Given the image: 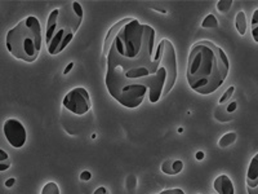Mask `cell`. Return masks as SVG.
Instances as JSON below:
<instances>
[{
	"mask_svg": "<svg viewBox=\"0 0 258 194\" xmlns=\"http://www.w3.org/2000/svg\"><path fill=\"white\" fill-rule=\"evenodd\" d=\"M155 29L137 18L119 21L103 41L107 91L120 105L136 109L149 97L156 104L173 88L177 57L173 44L161 39L155 47Z\"/></svg>",
	"mask_w": 258,
	"mask_h": 194,
	"instance_id": "1",
	"label": "cell"
},
{
	"mask_svg": "<svg viewBox=\"0 0 258 194\" xmlns=\"http://www.w3.org/2000/svg\"><path fill=\"white\" fill-rule=\"evenodd\" d=\"M230 73L229 57L209 40L197 41L187 61V82L199 94H211L225 83Z\"/></svg>",
	"mask_w": 258,
	"mask_h": 194,
	"instance_id": "2",
	"label": "cell"
},
{
	"mask_svg": "<svg viewBox=\"0 0 258 194\" xmlns=\"http://www.w3.org/2000/svg\"><path fill=\"white\" fill-rule=\"evenodd\" d=\"M83 17V7L78 2H68L50 12L45 29V44L49 55L56 56L70 44Z\"/></svg>",
	"mask_w": 258,
	"mask_h": 194,
	"instance_id": "3",
	"label": "cell"
},
{
	"mask_svg": "<svg viewBox=\"0 0 258 194\" xmlns=\"http://www.w3.org/2000/svg\"><path fill=\"white\" fill-rule=\"evenodd\" d=\"M41 39L40 22L35 16H29L8 31L7 50L17 60L34 62L41 51Z\"/></svg>",
	"mask_w": 258,
	"mask_h": 194,
	"instance_id": "4",
	"label": "cell"
},
{
	"mask_svg": "<svg viewBox=\"0 0 258 194\" xmlns=\"http://www.w3.org/2000/svg\"><path fill=\"white\" fill-rule=\"evenodd\" d=\"M63 106L69 112L77 115H84L91 110V97L84 87H77L71 89L62 101Z\"/></svg>",
	"mask_w": 258,
	"mask_h": 194,
	"instance_id": "5",
	"label": "cell"
},
{
	"mask_svg": "<svg viewBox=\"0 0 258 194\" xmlns=\"http://www.w3.org/2000/svg\"><path fill=\"white\" fill-rule=\"evenodd\" d=\"M3 131L9 144L12 145L13 148H16V149L22 148L25 145V142H26V128H25L24 124L21 123L18 119L11 118V119L6 121V123L3 126Z\"/></svg>",
	"mask_w": 258,
	"mask_h": 194,
	"instance_id": "6",
	"label": "cell"
},
{
	"mask_svg": "<svg viewBox=\"0 0 258 194\" xmlns=\"http://www.w3.org/2000/svg\"><path fill=\"white\" fill-rule=\"evenodd\" d=\"M246 190H248V194H258V154L253 157L249 168H248Z\"/></svg>",
	"mask_w": 258,
	"mask_h": 194,
	"instance_id": "7",
	"label": "cell"
},
{
	"mask_svg": "<svg viewBox=\"0 0 258 194\" xmlns=\"http://www.w3.org/2000/svg\"><path fill=\"white\" fill-rule=\"evenodd\" d=\"M213 188L217 194H235L234 184L227 175H220L214 180Z\"/></svg>",
	"mask_w": 258,
	"mask_h": 194,
	"instance_id": "8",
	"label": "cell"
},
{
	"mask_svg": "<svg viewBox=\"0 0 258 194\" xmlns=\"http://www.w3.org/2000/svg\"><path fill=\"white\" fill-rule=\"evenodd\" d=\"M235 27H236V30H238V32L240 34V35H245L246 17H245V12H244V11L238 12L236 17H235Z\"/></svg>",
	"mask_w": 258,
	"mask_h": 194,
	"instance_id": "9",
	"label": "cell"
},
{
	"mask_svg": "<svg viewBox=\"0 0 258 194\" xmlns=\"http://www.w3.org/2000/svg\"><path fill=\"white\" fill-rule=\"evenodd\" d=\"M236 138H238L236 132H227L220 138V142H218V145H220V148H227V147H230V145L234 144V142L236 141Z\"/></svg>",
	"mask_w": 258,
	"mask_h": 194,
	"instance_id": "10",
	"label": "cell"
},
{
	"mask_svg": "<svg viewBox=\"0 0 258 194\" xmlns=\"http://www.w3.org/2000/svg\"><path fill=\"white\" fill-rule=\"evenodd\" d=\"M218 25V20L213 15H208L202 22L203 29H217Z\"/></svg>",
	"mask_w": 258,
	"mask_h": 194,
	"instance_id": "11",
	"label": "cell"
},
{
	"mask_svg": "<svg viewBox=\"0 0 258 194\" xmlns=\"http://www.w3.org/2000/svg\"><path fill=\"white\" fill-rule=\"evenodd\" d=\"M11 167V158L6 150L0 149V172L7 171Z\"/></svg>",
	"mask_w": 258,
	"mask_h": 194,
	"instance_id": "12",
	"label": "cell"
},
{
	"mask_svg": "<svg viewBox=\"0 0 258 194\" xmlns=\"http://www.w3.org/2000/svg\"><path fill=\"white\" fill-rule=\"evenodd\" d=\"M41 194H59L58 185L53 181L47 182L44 188H43V190H41Z\"/></svg>",
	"mask_w": 258,
	"mask_h": 194,
	"instance_id": "13",
	"label": "cell"
},
{
	"mask_svg": "<svg viewBox=\"0 0 258 194\" xmlns=\"http://www.w3.org/2000/svg\"><path fill=\"white\" fill-rule=\"evenodd\" d=\"M252 35L253 40L258 43V9H255L252 17Z\"/></svg>",
	"mask_w": 258,
	"mask_h": 194,
	"instance_id": "14",
	"label": "cell"
},
{
	"mask_svg": "<svg viewBox=\"0 0 258 194\" xmlns=\"http://www.w3.org/2000/svg\"><path fill=\"white\" fill-rule=\"evenodd\" d=\"M231 6H232V0H220V2L217 3V9L221 13H226V12H229L230 9H231Z\"/></svg>",
	"mask_w": 258,
	"mask_h": 194,
	"instance_id": "15",
	"label": "cell"
},
{
	"mask_svg": "<svg viewBox=\"0 0 258 194\" xmlns=\"http://www.w3.org/2000/svg\"><path fill=\"white\" fill-rule=\"evenodd\" d=\"M234 92H235L234 85L229 87V88H227V91H226L225 93L222 94V97L220 99V105H226V104H227V101H230V99L232 97Z\"/></svg>",
	"mask_w": 258,
	"mask_h": 194,
	"instance_id": "16",
	"label": "cell"
},
{
	"mask_svg": "<svg viewBox=\"0 0 258 194\" xmlns=\"http://www.w3.org/2000/svg\"><path fill=\"white\" fill-rule=\"evenodd\" d=\"M161 171L167 175H174L173 170H172V161H170V159L163 162V165H161Z\"/></svg>",
	"mask_w": 258,
	"mask_h": 194,
	"instance_id": "17",
	"label": "cell"
},
{
	"mask_svg": "<svg viewBox=\"0 0 258 194\" xmlns=\"http://www.w3.org/2000/svg\"><path fill=\"white\" fill-rule=\"evenodd\" d=\"M172 170L174 175H178L183 170V162L182 161H172Z\"/></svg>",
	"mask_w": 258,
	"mask_h": 194,
	"instance_id": "18",
	"label": "cell"
},
{
	"mask_svg": "<svg viewBox=\"0 0 258 194\" xmlns=\"http://www.w3.org/2000/svg\"><path fill=\"white\" fill-rule=\"evenodd\" d=\"M236 109H238V103H236V101H231L229 105H226L225 112L227 113V114H234V113L236 112Z\"/></svg>",
	"mask_w": 258,
	"mask_h": 194,
	"instance_id": "19",
	"label": "cell"
},
{
	"mask_svg": "<svg viewBox=\"0 0 258 194\" xmlns=\"http://www.w3.org/2000/svg\"><path fill=\"white\" fill-rule=\"evenodd\" d=\"M159 194H185L183 193V190L179 188H176V189H167V190H163L161 193Z\"/></svg>",
	"mask_w": 258,
	"mask_h": 194,
	"instance_id": "20",
	"label": "cell"
},
{
	"mask_svg": "<svg viewBox=\"0 0 258 194\" xmlns=\"http://www.w3.org/2000/svg\"><path fill=\"white\" fill-rule=\"evenodd\" d=\"M91 177L92 174L89 171H83L82 174H80V180H83V181H88V180H91Z\"/></svg>",
	"mask_w": 258,
	"mask_h": 194,
	"instance_id": "21",
	"label": "cell"
},
{
	"mask_svg": "<svg viewBox=\"0 0 258 194\" xmlns=\"http://www.w3.org/2000/svg\"><path fill=\"white\" fill-rule=\"evenodd\" d=\"M93 194H109V191H107V189H106L105 186H100V188H97L96 190H94Z\"/></svg>",
	"mask_w": 258,
	"mask_h": 194,
	"instance_id": "22",
	"label": "cell"
},
{
	"mask_svg": "<svg viewBox=\"0 0 258 194\" xmlns=\"http://www.w3.org/2000/svg\"><path fill=\"white\" fill-rule=\"evenodd\" d=\"M15 181H16V179H13V177H12V179L7 180V181H6V186H7V188H11V186L15 185Z\"/></svg>",
	"mask_w": 258,
	"mask_h": 194,
	"instance_id": "23",
	"label": "cell"
},
{
	"mask_svg": "<svg viewBox=\"0 0 258 194\" xmlns=\"http://www.w3.org/2000/svg\"><path fill=\"white\" fill-rule=\"evenodd\" d=\"M73 68H74V62H70V64H69L68 66H66V69H64V70H63V74H64V75H66V74L70 73L71 69H73Z\"/></svg>",
	"mask_w": 258,
	"mask_h": 194,
	"instance_id": "24",
	"label": "cell"
},
{
	"mask_svg": "<svg viewBox=\"0 0 258 194\" xmlns=\"http://www.w3.org/2000/svg\"><path fill=\"white\" fill-rule=\"evenodd\" d=\"M203 158H204V153H203V152H198V153H197V159H198V161H202Z\"/></svg>",
	"mask_w": 258,
	"mask_h": 194,
	"instance_id": "25",
	"label": "cell"
}]
</instances>
